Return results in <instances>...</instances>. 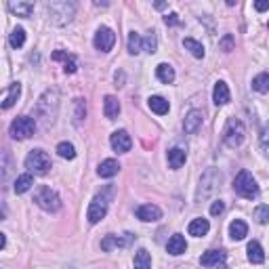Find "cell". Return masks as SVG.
I'll return each mask as SVG.
<instances>
[{"mask_svg":"<svg viewBox=\"0 0 269 269\" xmlns=\"http://www.w3.org/2000/svg\"><path fill=\"white\" fill-rule=\"evenodd\" d=\"M208 229H210V223L206 219H193L189 223V236H195V238H202L208 234Z\"/></svg>","mask_w":269,"mask_h":269,"instance_id":"cb8c5ba5","label":"cell"},{"mask_svg":"<svg viewBox=\"0 0 269 269\" xmlns=\"http://www.w3.org/2000/svg\"><path fill=\"white\" fill-rule=\"evenodd\" d=\"M141 51H143V38L137 32H131L129 34V53L131 55H139Z\"/></svg>","mask_w":269,"mask_h":269,"instance_id":"4dcf8cb0","label":"cell"},{"mask_svg":"<svg viewBox=\"0 0 269 269\" xmlns=\"http://www.w3.org/2000/svg\"><path fill=\"white\" fill-rule=\"evenodd\" d=\"M13 168V162H11V156L7 152H0V183L7 181V177Z\"/></svg>","mask_w":269,"mask_h":269,"instance_id":"f1b7e54d","label":"cell"},{"mask_svg":"<svg viewBox=\"0 0 269 269\" xmlns=\"http://www.w3.org/2000/svg\"><path fill=\"white\" fill-rule=\"evenodd\" d=\"M34 202L38 204L42 210L46 212H57L61 208V198L57 195V191H53L51 187L46 185H40L34 193Z\"/></svg>","mask_w":269,"mask_h":269,"instance_id":"5b68a950","label":"cell"},{"mask_svg":"<svg viewBox=\"0 0 269 269\" xmlns=\"http://www.w3.org/2000/svg\"><path fill=\"white\" fill-rule=\"evenodd\" d=\"M148 105H150V110H152L154 114H158V116H164V114H168V110H170L168 101H166L164 97H160V95L150 97V99H148Z\"/></svg>","mask_w":269,"mask_h":269,"instance_id":"e0dca14e","label":"cell"},{"mask_svg":"<svg viewBox=\"0 0 269 269\" xmlns=\"http://www.w3.org/2000/svg\"><path fill=\"white\" fill-rule=\"evenodd\" d=\"M221 181H223L221 173L214 170V168H208L200 179V187H198V193H195V200L198 202L208 200L210 195H214V191L221 187Z\"/></svg>","mask_w":269,"mask_h":269,"instance_id":"7a4b0ae2","label":"cell"},{"mask_svg":"<svg viewBox=\"0 0 269 269\" xmlns=\"http://www.w3.org/2000/svg\"><path fill=\"white\" fill-rule=\"evenodd\" d=\"M63 69H65V74H74V71L78 69V61H76V57L74 55H69V53H67V57L63 59Z\"/></svg>","mask_w":269,"mask_h":269,"instance_id":"74e56055","label":"cell"},{"mask_svg":"<svg viewBox=\"0 0 269 269\" xmlns=\"http://www.w3.org/2000/svg\"><path fill=\"white\" fill-rule=\"evenodd\" d=\"M110 143H112V150L116 154H127L133 148V139H131V135L127 131H116V133H112Z\"/></svg>","mask_w":269,"mask_h":269,"instance_id":"30bf717a","label":"cell"},{"mask_svg":"<svg viewBox=\"0 0 269 269\" xmlns=\"http://www.w3.org/2000/svg\"><path fill=\"white\" fill-rule=\"evenodd\" d=\"M9 42H11L13 48H21L26 44V30L23 28H15L13 34H11V38H9Z\"/></svg>","mask_w":269,"mask_h":269,"instance_id":"d6a6232c","label":"cell"},{"mask_svg":"<svg viewBox=\"0 0 269 269\" xmlns=\"http://www.w3.org/2000/svg\"><path fill=\"white\" fill-rule=\"evenodd\" d=\"M267 133H269L267 129L261 131V150H263V152H267Z\"/></svg>","mask_w":269,"mask_h":269,"instance_id":"b9f144b4","label":"cell"},{"mask_svg":"<svg viewBox=\"0 0 269 269\" xmlns=\"http://www.w3.org/2000/svg\"><path fill=\"white\" fill-rule=\"evenodd\" d=\"M11 137L17 139V141H23V139H30L34 133H36V120L30 118V116H19L15 118L11 129H9Z\"/></svg>","mask_w":269,"mask_h":269,"instance_id":"ba28073f","label":"cell"},{"mask_svg":"<svg viewBox=\"0 0 269 269\" xmlns=\"http://www.w3.org/2000/svg\"><path fill=\"white\" fill-rule=\"evenodd\" d=\"M57 154L61 158H65V160H74L76 158V148L71 145V143H67V141H61L57 145Z\"/></svg>","mask_w":269,"mask_h":269,"instance_id":"836d02e7","label":"cell"},{"mask_svg":"<svg viewBox=\"0 0 269 269\" xmlns=\"http://www.w3.org/2000/svg\"><path fill=\"white\" fill-rule=\"evenodd\" d=\"M223 210H225L223 200H214V202H212V206H210V214H212V217H217V214H221Z\"/></svg>","mask_w":269,"mask_h":269,"instance_id":"ab89813d","label":"cell"},{"mask_svg":"<svg viewBox=\"0 0 269 269\" xmlns=\"http://www.w3.org/2000/svg\"><path fill=\"white\" fill-rule=\"evenodd\" d=\"M156 76H158V80L162 84H173L175 82V69L168 63H160L156 67Z\"/></svg>","mask_w":269,"mask_h":269,"instance_id":"44dd1931","label":"cell"},{"mask_svg":"<svg viewBox=\"0 0 269 269\" xmlns=\"http://www.w3.org/2000/svg\"><path fill=\"white\" fill-rule=\"evenodd\" d=\"M166 250L173 255V257H179V255H183L185 250H187V242H185V238L181 236V234H175L170 240H168V246H166Z\"/></svg>","mask_w":269,"mask_h":269,"instance_id":"9a60e30c","label":"cell"},{"mask_svg":"<svg viewBox=\"0 0 269 269\" xmlns=\"http://www.w3.org/2000/svg\"><path fill=\"white\" fill-rule=\"evenodd\" d=\"M255 9H257V11H267V9H269V5H267V3H257V5H255Z\"/></svg>","mask_w":269,"mask_h":269,"instance_id":"ee69618b","label":"cell"},{"mask_svg":"<svg viewBox=\"0 0 269 269\" xmlns=\"http://www.w3.org/2000/svg\"><path fill=\"white\" fill-rule=\"evenodd\" d=\"M225 250H208V253H204L202 255V259H200V263L204 265V267H214V265H219V263H223L225 261Z\"/></svg>","mask_w":269,"mask_h":269,"instance_id":"d6986e66","label":"cell"},{"mask_svg":"<svg viewBox=\"0 0 269 269\" xmlns=\"http://www.w3.org/2000/svg\"><path fill=\"white\" fill-rule=\"evenodd\" d=\"M229 99H231V95H229V88H227V84H225L223 80H219L217 84H214V91H212V101L217 103V105H225V103H229Z\"/></svg>","mask_w":269,"mask_h":269,"instance_id":"2e32d148","label":"cell"},{"mask_svg":"<svg viewBox=\"0 0 269 269\" xmlns=\"http://www.w3.org/2000/svg\"><path fill=\"white\" fill-rule=\"evenodd\" d=\"M103 112L110 120H116L118 114H120V101L114 97V95H107L105 101H103Z\"/></svg>","mask_w":269,"mask_h":269,"instance_id":"ffe728a7","label":"cell"},{"mask_svg":"<svg viewBox=\"0 0 269 269\" xmlns=\"http://www.w3.org/2000/svg\"><path fill=\"white\" fill-rule=\"evenodd\" d=\"M118 170H120L118 160H103V162L99 164V168H97L99 177H103V179H112V177H116Z\"/></svg>","mask_w":269,"mask_h":269,"instance_id":"ac0fdd59","label":"cell"},{"mask_svg":"<svg viewBox=\"0 0 269 269\" xmlns=\"http://www.w3.org/2000/svg\"><path fill=\"white\" fill-rule=\"evenodd\" d=\"M234 191L238 195H242V198H246V200H255L259 195V185L255 181V177L248 170H242V173H238L236 181H234Z\"/></svg>","mask_w":269,"mask_h":269,"instance_id":"277c9868","label":"cell"},{"mask_svg":"<svg viewBox=\"0 0 269 269\" xmlns=\"http://www.w3.org/2000/svg\"><path fill=\"white\" fill-rule=\"evenodd\" d=\"M137 219L143 223H156L162 219V210H160L156 204H143L137 208Z\"/></svg>","mask_w":269,"mask_h":269,"instance_id":"7c38bea8","label":"cell"},{"mask_svg":"<svg viewBox=\"0 0 269 269\" xmlns=\"http://www.w3.org/2000/svg\"><path fill=\"white\" fill-rule=\"evenodd\" d=\"M135 269H152V257L145 248H141L137 250V255H135Z\"/></svg>","mask_w":269,"mask_h":269,"instance_id":"83f0119b","label":"cell"},{"mask_svg":"<svg viewBox=\"0 0 269 269\" xmlns=\"http://www.w3.org/2000/svg\"><path fill=\"white\" fill-rule=\"evenodd\" d=\"M248 261L255 263V265H261L265 261V253H263V248H261L259 242H250L248 244Z\"/></svg>","mask_w":269,"mask_h":269,"instance_id":"484cf974","label":"cell"},{"mask_svg":"<svg viewBox=\"0 0 269 269\" xmlns=\"http://www.w3.org/2000/svg\"><path fill=\"white\" fill-rule=\"evenodd\" d=\"M246 139V127L242 124V120L238 118H229L225 124V131H223V141L227 148H240Z\"/></svg>","mask_w":269,"mask_h":269,"instance_id":"3957f363","label":"cell"},{"mask_svg":"<svg viewBox=\"0 0 269 269\" xmlns=\"http://www.w3.org/2000/svg\"><path fill=\"white\" fill-rule=\"evenodd\" d=\"M93 44H95V48L101 51V53H110V51L114 48V44H116V34H114L110 28L101 26V28L97 30V34H95Z\"/></svg>","mask_w":269,"mask_h":269,"instance_id":"9c48e42d","label":"cell"},{"mask_svg":"<svg viewBox=\"0 0 269 269\" xmlns=\"http://www.w3.org/2000/svg\"><path fill=\"white\" fill-rule=\"evenodd\" d=\"M183 46L191 53V55H193L195 59H202V57H204V46H202L198 40H193V38H185V40H183Z\"/></svg>","mask_w":269,"mask_h":269,"instance_id":"f546056e","label":"cell"},{"mask_svg":"<svg viewBox=\"0 0 269 269\" xmlns=\"http://www.w3.org/2000/svg\"><path fill=\"white\" fill-rule=\"evenodd\" d=\"M26 168L36 175H46L51 168V158L44 150H32L26 158Z\"/></svg>","mask_w":269,"mask_h":269,"instance_id":"52a82bcc","label":"cell"},{"mask_svg":"<svg viewBox=\"0 0 269 269\" xmlns=\"http://www.w3.org/2000/svg\"><path fill=\"white\" fill-rule=\"evenodd\" d=\"M133 238H135L133 234H124V236H114V234H110V236H105V238L101 240V250L110 253V250H114V248H127V246H131Z\"/></svg>","mask_w":269,"mask_h":269,"instance_id":"8fae6325","label":"cell"},{"mask_svg":"<svg viewBox=\"0 0 269 269\" xmlns=\"http://www.w3.org/2000/svg\"><path fill=\"white\" fill-rule=\"evenodd\" d=\"M202 122H204V114H202L200 110H191V112L185 116L183 129H185V133L193 135V133H198V129L202 127Z\"/></svg>","mask_w":269,"mask_h":269,"instance_id":"4fadbf2b","label":"cell"},{"mask_svg":"<svg viewBox=\"0 0 269 269\" xmlns=\"http://www.w3.org/2000/svg\"><path fill=\"white\" fill-rule=\"evenodd\" d=\"M253 88L257 93H263V95L269 91V74H267V71H261V74L253 80Z\"/></svg>","mask_w":269,"mask_h":269,"instance_id":"1f68e13d","label":"cell"},{"mask_svg":"<svg viewBox=\"0 0 269 269\" xmlns=\"http://www.w3.org/2000/svg\"><path fill=\"white\" fill-rule=\"evenodd\" d=\"M76 124H80L84 118H86V103H84V99H76Z\"/></svg>","mask_w":269,"mask_h":269,"instance_id":"d590c367","label":"cell"},{"mask_svg":"<svg viewBox=\"0 0 269 269\" xmlns=\"http://www.w3.org/2000/svg\"><path fill=\"white\" fill-rule=\"evenodd\" d=\"M214 269H227V267H225L223 263H219V265H214Z\"/></svg>","mask_w":269,"mask_h":269,"instance_id":"7dc6e473","label":"cell"},{"mask_svg":"<svg viewBox=\"0 0 269 269\" xmlns=\"http://www.w3.org/2000/svg\"><path fill=\"white\" fill-rule=\"evenodd\" d=\"M219 46H221V51H225V53H231V51H234V46H236L234 36H231V34H225L223 38H221V42H219Z\"/></svg>","mask_w":269,"mask_h":269,"instance_id":"8d00e7d4","label":"cell"},{"mask_svg":"<svg viewBox=\"0 0 269 269\" xmlns=\"http://www.w3.org/2000/svg\"><path fill=\"white\" fill-rule=\"evenodd\" d=\"M156 9L162 11V9H166V5H164V3H156Z\"/></svg>","mask_w":269,"mask_h":269,"instance_id":"bcb514c9","label":"cell"},{"mask_svg":"<svg viewBox=\"0 0 269 269\" xmlns=\"http://www.w3.org/2000/svg\"><path fill=\"white\" fill-rule=\"evenodd\" d=\"M110 193H112V189H107L103 193H97L95 198H93L91 206H88V214H86V219H88V223H91V225H95L101 219H105L107 206H110Z\"/></svg>","mask_w":269,"mask_h":269,"instance_id":"8992f818","label":"cell"},{"mask_svg":"<svg viewBox=\"0 0 269 269\" xmlns=\"http://www.w3.org/2000/svg\"><path fill=\"white\" fill-rule=\"evenodd\" d=\"M5 217H7V206H5V202H0V221Z\"/></svg>","mask_w":269,"mask_h":269,"instance_id":"7bdbcfd3","label":"cell"},{"mask_svg":"<svg viewBox=\"0 0 269 269\" xmlns=\"http://www.w3.org/2000/svg\"><path fill=\"white\" fill-rule=\"evenodd\" d=\"M9 11L17 17H30L34 13V3H21V0H17V3H9Z\"/></svg>","mask_w":269,"mask_h":269,"instance_id":"603a6c76","label":"cell"},{"mask_svg":"<svg viewBox=\"0 0 269 269\" xmlns=\"http://www.w3.org/2000/svg\"><path fill=\"white\" fill-rule=\"evenodd\" d=\"M229 236H231V240H244L248 236V225L242 219L231 221V225H229Z\"/></svg>","mask_w":269,"mask_h":269,"instance_id":"7402d4cb","label":"cell"},{"mask_svg":"<svg viewBox=\"0 0 269 269\" xmlns=\"http://www.w3.org/2000/svg\"><path fill=\"white\" fill-rule=\"evenodd\" d=\"M156 48H158V38H156V34H154V32H150V34L145 36V38H143V51L150 53V55H154Z\"/></svg>","mask_w":269,"mask_h":269,"instance_id":"e575fe53","label":"cell"},{"mask_svg":"<svg viewBox=\"0 0 269 269\" xmlns=\"http://www.w3.org/2000/svg\"><path fill=\"white\" fill-rule=\"evenodd\" d=\"M185 160H187V152L181 150V148H173L168 150V166L173 170H179L183 164H185Z\"/></svg>","mask_w":269,"mask_h":269,"instance_id":"5bb4252c","label":"cell"},{"mask_svg":"<svg viewBox=\"0 0 269 269\" xmlns=\"http://www.w3.org/2000/svg\"><path fill=\"white\" fill-rule=\"evenodd\" d=\"M7 246V238H5V234H0V250H3Z\"/></svg>","mask_w":269,"mask_h":269,"instance_id":"f6af8a7d","label":"cell"},{"mask_svg":"<svg viewBox=\"0 0 269 269\" xmlns=\"http://www.w3.org/2000/svg\"><path fill=\"white\" fill-rule=\"evenodd\" d=\"M32 185H34V177L30 173L19 175V177H17V181H15V193H26Z\"/></svg>","mask_w":269,"mask_h":269,"instance_id":"4316f807","label":"cell"},{"mask_svg":"<svg viewBox=\"0 0 269 269\" xmlns=\"http://www.w3.org/2000/svg\"><path fill=\"white\" fill-rule=\"evenodd\" d=\"M19 95H21V84H19V82H13L11 88H9L7 99L0 103V107H3V110H9V107H13V105L17 103V99H19Z\"/></svg>","mask_w":269,"mask_h":269,"instance_id":"d4e9b609","label":"cell"},{"mask_svg":"<svg viewBox=\"0 0 269 269\" xmlns=\"http://www.w3.org/2000/svg\"><path fill=\"white\" fill-rule=\"evenodd\" d=\"M164 23H166V26H179V23H181V19H179L177 13H170V15L164 17Z\"/></svg>","mask_w":269,"mask_h":269,"instance_id":"60d3db41","label":"cell"},{"mask_svg":"<svg viewBox=\"0 0 269 269\" xmlns=\"http://www.w3.org/2000/svg\"><path fill=\"white\" fill-rule=\"evenodd\" d=\"M46 15L55 26H65L76 15V3H65V0L46 3Z\"/></svg>","mask_w":269,"mask_h":269,"instance_id":"6da1fadb","label":"cell"},{"mask_svg":"<svg viewBox=\"0 0 269 269\" xmlns=\"http://www.w3.org/2000/svg\"><path fill=\"white\" fill-rule=\"evenodd\" d=\"M257 219H259L261 225H265V223L269 221V206H267V204H261V206H259V210H257Z\"/></svg>","mask_w":269,"mask_h":269,"instance_id":"f35d334b","label":"cell"}]
</instances>
